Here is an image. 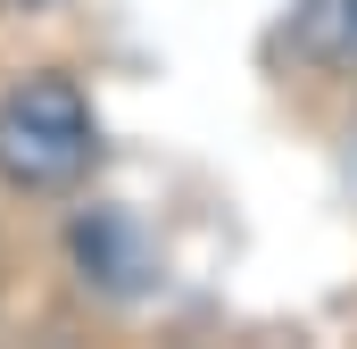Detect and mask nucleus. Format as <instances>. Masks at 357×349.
I'll use <instances>...</instances> for the list:
<instances>
[{
	"label": "nucleus",
	"mask_w": 357,
	"mask_h": 349,
	"mask_svg": "<svg viewBox=\"0 0 357 349\" xmlns=\"http://www.w3.org/2000/svg\"><path fill=\"white\" fill-rule=\"evenodd\" d=\"M341 174H349V191H357V125H349V150H341Z\"/></svg>",
	"instance_id": "obj_4"
},
{
	"label": "nucleus",
	"mask_w": 357,
	"mask_h": 349,
	"mask_svg": "<svg viewBox=\"0 0 357 349\" xmlns=\"http://www.w3.org/2000/svg\"><path fill=\"white\" fill-rule=\"evenodd\" d=\"M282 50L316 75H357V0H299L282 25Z\"/></svg>",
	"instance_id": "obj_3"
},
{
	"label": "nucleus",
	"mask_w": 357,
	"mask_h": 349,
	"mask_svg": "<svg viewBox=\"0 0 357 349\" xmlns=\"http://www.w3.org/2000/svg\"><path fill=\"white\" fill-rule=\"evenodd\" d=\"M91 158H100V125H91V100L75 75L42 67L0 91V183L8 191H25V200L75 191Z\"/></svg>",
	"instance_id": "obj_1"
},
{
	"label": "nucleus",
	"mask_w": 357,
	"mask_h": 349,
	"mask_svg": "<svg viewBox=\"0 0 357 349\" xmlns=\"http://www.w3.org/2000/svg\"><path fill=\"white\" fill-rule=\"evenodd\" d=\"M67 258H75V274H84L100 299H142V291H158V242H150V225H142L133 208H116V200L75 208Z\"/></svg>",
	"instance_id": "obj_2"
}]
</instances>
